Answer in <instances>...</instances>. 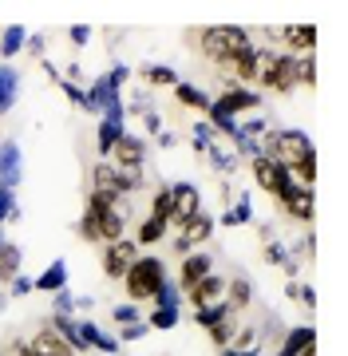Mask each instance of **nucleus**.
I'll use <instances>...</instances> for the list:
<instances>
[{
	"label": "nucleus",
	"mask_w": 348,
	"mask_h": 356,
	"mask_svg": "<svg viewBox=\"0 0 348 356\" xmlns=\"http://www.w3.org/2000/svg\"><path fill=\"white\" fill-rule=\"evenodd\" d=\"M76 234L88 245H107V242L127 238V198L88 191V202H83V214L76 222Z\"/></svg>",
	"instance_id": "f257e3e1"
},
{
	"label": "nucleus",
	"mask_w": 348,
	"mask_h": 356,
	"mask_svg": "<svg viewBox=\"0 0 348 356\" xmlns=\"http://www.w3.org/2000/svg\"><path fill=\"white\" fill-rule=\"evenodd\" d=\"M258 44L249 36V28H238V24H214V28H202L198 32V51L210 67H218V79H230V64L233 56H242Z\"/></svg>",
	"instance_id": "f03ea898"
},
{
	"label": "nucleus",
	"mask_w": 348,
	"mask_h": 356,
	"mask_svg": "<svg viewBox=\"0 0 348 356\" xmlns=\"http://www.w3.org/2000/svg\"><path fill=\"white\" fill-rule=\"evenodd\" d=\"M163 281H167V261L158 254H139L135 266L127 269V277L119 281V285L127 289L131 305H151L158 297V289H163Z\"/></svg>",
	"instance_id": "7ed1b4c3"
},
{
	"label": "nucleus",
	"mask_w": 348,
	"mask_h": 356,
	"mask_svg": "<svg viewBox=\"0 0 348 356\" xmlns=\"http://www.w3.org/2000/svg\"><path fill=\"white\" fill-rule=\"evenodd\" d=\"M261 154H270L273 163H281L293 170L297 163H305L317 154V143L305 135L301 127H270L261 135Z\"/></svg>",
	"instance_id": "20e7f679"
},
{
	"label": "nucleus",
	"mask_w": 348,
	"mask_h": 356,
	"mask_svg": "<svg viewBox=\"0 0 348 356\" xmlns=\"http://www.w3.org/2000/svg\"><path fill=\"white\" fill-rule=\"evenodd\" d=\"M258 95L270 91V95H293L301 83H297V56L289 51H273L261 44V67H258Z\"/></svg>",
	"instance_id": "39448f33"
},
{
	"label": "nucleus",
	"mask_w": 348,
	"mask_h": 356,
	"mask_svg": "<svg viewBox=\"0 0 348 356\" xmlns=\"http://www.w3.org/2000/svg\"><path fill=\"white\" fill-rule=\"evenodd\" d=\"M0 353H4V356H76L72 348H67V341L52 329V325H48V321H44L28 341H24V337H13Z\"/></svg>",
	"instance_id": "423d86ee"
},
{
	"label": "nucleus",
	"mask_w": 348,
	"mask_h": 356,
	"mask_svg": "<svg viewBox=\"0 0 348 356\" xmlns=\"http://www.w3.org/2000/svg\"><path fill=\"white\" fill-rule=\"evenodd\" d=\"M210 111L226 115V119H238V115H249V111H261V95L254 88H242L233 79H222V91L210 99Z\"/></svg>",
	"instance_id": "0eeeda50"
},
{
	"label": "nucleus",
	"mask_w": 348,
	"mask_h": 356,
	"mask_svg": "<svg viewBox=\"0 0 348 356\" xmlns=\"http://www.w3.org/2000/svg\"><path fill=\"white\" fill-rule=\"evenodd\" d=\"M151 317H147V329L151 332H170L174 325L182 321V293H179V285L174 281H163V289H158V297L151 301Z\"/></svg>",
	"instance_id": "6e6552de"
},
{
	"label": "nucleus",
	"mask_w": 348,
	"mask_h": 356,
	"mask_svg": "<svg viewBox=\"0 0 348 356\" xmlns=\"http://www.w3.org/2000/svg\"><path fill=\"white\" fill-rule=\"evenodd\" d=\"M249 175H254V182H258V191L270 194V198H281V194L293 186L289 166L273 163L270 154H254V159H249Z\"/></svg>",
	"instance_id": "1a4fd4ad"
},
{
	"label": "nucleus",
	"mask_w": 348,
	"mask_h": 356,
	"mask_svg": "<svg viewBox=\"0 0 348 356\" xmlns=\"http://www.w3.org/2000/svg\"><path fill=\"white\" fill-rule=\"evenodd\" d=\"M277 202V214L285 218V222H297V226H313V218H317V191H309V186H289V191L281 194V198H273Z\"/></svg>",
	"instance_id": "9d476101"
},
{
	"label": "nucleus",
	"mask_w": 348,
	"mask_h": 356,
	"mask_svg": "<svg viewBox=\"0 0 348 356\" xmlns=\"http://www.w3.org/2000/svg\"><path fill=\"white\" fill-rule=\"evenodd\" d=\"M214 229H218V222H214V214H206V210H198V214L186 222V226L170 238V250L179 257H186V254H194L198 245H206L210 238H214Z\"/></svg>",
	"instance_id": "9b49d317"
},
{
	"label": "nucleus",
	"mask_w": 348,
	"mask_h": 356,
	"mask_svg": "<svg viewBox=\"0 0 348 356\" xmlns=\"http://www.w3.org/2000/svg\"><path fill=\"white\" fill-rule=\"evenodd\" d=\"M135 257H139V245L131 242V238H119V242L99 245V266H103V277H111V281L127 277V269L135 266Z\"/></svg>",
	"instance_id": "f8f14e48"
},
{
	"label": "nucleus",
	"mask_w": 348,
	"mask_h": 356,
	"mask_svg": "<svg viewBox=\"0 0 348 356\" xmlns=\"http://www.w3.org/2000/svg\"><path fill=\"white\" fill-rule=\"evenodd\" d=\"M202 210V191L194 182H170V226H186Z\"/></svg>",
	"instance_id": "ddd939ff"
},
{
	"label": "nucleus",
	"mask_w": 348,
	"mask_h": 356,
	"mask_svg": "<svg viewBox=\"0 0 348 356\" xmlns=\"http://www.w3.org/2000/svg\"><path fill=\"white\" fill-rule=\"evenodd\" d=\"M210 273H214V254H206V250H194V254L182 257L179 281H174V285H179V293L186 297V293H190L202 277H210Z\"/></svg>",
	"instance_id": "4468645a"
},
{
	"label": "nucleus",
	"mask_w": 348,
	"mask_h": 356,
	"mask_svg": "<svg viewBox=\"0 0 348 356\" xmlns=\"http://www.w3.org/2000/svg\"><path fill=\"white\" fill-rule=\"evenodd\" d=\"M107 163L119 166V170L147 166V139H142V135H131V131H123V139L115 143V151H111V159H107Z\"/></svg>",
	"instance_id": "2eb2a0df"
},
{
	"label": "nucleus",
	"mask_w": 348,
	"mask_h": 356,
	"mask_svg": "<svg viewBox=\"0 0 348 356\" xmlns=\"http://www.w3.org/2000/svg\"><path fill=\"white\" fill-rule=\"evenodd\" d=\"M186 301H190L194 313L222 305V301H226V277H222V273H210V277H202L190 293H186Z\"/></svg>",
	"instance_id": "dca6fc26"
},
{
	"label": "nucleus",
	"mask_w": 348,
	"mask_h": 356,
	"mask_svg": "<svg viewBox=\"0 0 348 356\" xmlns=\"http://www.w3.org/2000/svg\"><path fill=\"white\" fill-rule=\"evenodd\" d=\"M123 123H127V115H123V107H115V111L99 115V135H95V151H99V159H111V151H115V143L123 139Z\"/></svg>",
	"instance_id": "f3484780"
},
{
	"label": "nucleus",
	"mask_w": 348,
	"mask_h": 356,
	"mask_svg": "<svg viewBox=\"0 0 348 356\" xmlns=\"http://www.w3.org/2000/svg\"><path fill=\"white\" fill-rule=\"evenodd\" d=\"M20 175H24V163H20V143H16V139H4V143H0V186L16 194V186H20Z\"/></svg>",
	"instance_id": "a211bd4d"
},
{
	"label": "nucleus",
	"mask_w": 348,
	"mask_h": 356,
	"mask_svg": "<svg viewBox=\"0 0 348 356\" xmlns=\"http://www.w3.org/2000/svg\"><path fill=\"white\" fill-rule=\"evenodd\" d=\"M277 44H281V51H289V56H309V51H317V28L313 24L281 28Z\"/></svg>",
	"instance_id": "6ab92c4d"
},
{
	"label": "nucleus",
	"mask_w": 348,
	"mask_h": 356,
	"mask_svg": "<svg viewBox=\"0 0 348 356\" xmlns=\"http://www.w3.org/2000/svg\"><path fill=\"white\" fill-rule=\"evenodd\" d=\"M170 95H174V103H179V107H186V111H194V115H206L210 111V99H214V95H210V91H202L194 79H179V83L170 88Z\"/></svg>",
	"instance_id": "aec40b11"
},
{
	"label": "nucleus",
	"mask_w": 348,
	"mask_h": 356,
	"mask_svg": "<svg viewBox=\"0 0 348 356\" xmlns=\"http://www.w3.org/2000/svg\"><path fill=\"white\" fill-rule=\"evenodd\" d=\"M309 344H317V329H313V325H293V329L281 332V341H277V353L273 356H301Z\"/></svg>",
	"instance_id": "412c9836"
},
{
	"label": "nucleus",
	"mask_w": 348,
	"mask_h": 356,
	"mask_svg": "<svg viewBox=\"0 0 348 356\" xmlns=\"http://www.w3.org/2000/svg\"><path fill=\"white\" fill-rule=\"evenodd\" d=\"M79 337H83V344H88V353L95 348V353H103V356H119V348L123 344L111 337V332H103L95 321H79Z\"/></svg>",
	"instance_id": "4be33fe9"
},
{
	"label": "nucleus",
	"mask_w": 348,
	"mask_h": 356,
	"mask_svg": "<svg viewBox=\"0 0 348 356\" xmlns=\"http://www.w3.org/2000/svg\"><path fill=\"white\" fill-rule=\"evenodd\" d=\"M226 305L242 317L245 309L254 305V285H249V277H242V273H233V277H226Z\"/></svg>",
	"instance_id": "5701e85b"
},
{
	"label": "nucleus",
	"mask_w": 348,
	"mask_h": 356,
	"mask_svg": "<svg viewBox=\"0 0 348 356\" xmlns=\"http://www.w3.org/2000/svg\"><path fill=\"white\" fill-rule=\"evenodd\" d=\"M206 163L214 166V170H222V175H230L233 166H238V151H233V143H226V139H218V135H214V139L206 143Z\"/></svg>",
	"instance_id": "b1692460"
},
{
	"label": "nucleus",
	"mask_w": 348,
	"mask_h": 356,
	"mask_svg": "<svg viewBox=\"0 0 348 356\" xmlns=\"http://www.w3.org/2000/svg\"><path fill=\"white\" fill-rule=\"evenodd\" d=\"M20 261H24V254H20V245L16 242L0 245V289H8V285L20 277Z\"/></svg>",
	"instance_id": "393cba45"
},
{
	"label": "nucleus",
	"mask_w": 348,
	"mask_h": 356,
	"mask_svg": "<svg viewBox=\"0 0 348 356\" xmlns=\"http://www.w3.org/2000/svg\"><path fill=\"white\" fill-rule=\"evenodd\" d=\"M20 95V72L13 64H0V115H8Z\"/></svg>",
	"instance_id": "a878e982"
},
{
	"label": "nucleus",
	"mask_w": 348,
	"mask_h": 356,
	"mask_svg": "<svg viewBox=\"0 0 348 356\" xmlns=\"http://www.w3.org/2000/svg\"><path fill=\"white\" fill-rule=\"evenodd\" d=\"M170 226H163V222H155V218H142L139 226H135V234H131V242L139 245V250H151V245L167 242Z\"/></svg>",
	"instance_id": "bb28decb"
},
{
	"label": "nucleus",
	"mask_w": 348,
	"mask_h": 356,
	"mask_svg": "<svg viewBox=\"0 0 348 356\" xmlns=\"http://www.w3.org/2000/svg\"><path fill=\"white\" fill-rule=\"evenodd\" d=\"M214 222H222L226 229L249 226V222H254V198H249V194H242V198H238L233 206H226V210H222V218H214Z\"/></svg>",
	"instance_id": "cd10ccee"
},
{
	"label": "nucleus",
	"mask_w": 348,
	"mask_h": 356,
	"mask_svg": "<svg viewBox=\"0 0 348 356\" xmlns=\"http://www.w3.org/2000/svg\"><path fill=\"white\" fill-rule=\"evenodd\" d=\"M32 289H36V293H60V289H67V261H64V257L44 269V273L32 281Z\"/></svg>",
	"instance_id": "c85d7f7f"
},
{
	"label": "nucleus",
	"mask_w": 348,
	"mask_h": 356,
	"mask_svg": "<svg viewBox=\"0 0 348 356\" xmlns=\"http://www.w3.org/2000/svg\"><path fill=\"white\" fill-rule=\"evenodd\" d=\"M142 83H147V91H163V88H174L179 83V72L174 67H167V64H147L142 67Z\"/></svg>",
	"instance_id": "c756f323"
},
{
	"label": "nucleus",
	"mask_w": 348,
	"mask_h": 356,
	"mask_svg": "<svg viewBox=\"0 0 348 356\" xmlns=\"http://www.w3.org/2000/svg\"><path fill=\"white\" fill-rule=\"evenodd\" d=\"M24 40H28V28L13 24L0 32V64H8V60H16L20 51H24Z\"/></svg>",
	"instance_id": "7c9ffc66"
},
{
	"label": "nucleus",
	"mask_w": 348,
	"mask_h": 356,
	"mask_svg": "<svg viewBox=\"0 0 348 356\" xmlns=\"http://www.w3.org/2000/svg\"><path fill=\"white\" fill-rule=\"evenodd\" d=\"M242 329V317H238V313H230V317H222L218 325H210V344H218V353L222 348H230V341H233V332Z\"/></svg>",
	"instance_id": "2f4dec72"
},
{
	"label": "nucleus",
	"mask_w": 348,
	"mask_h": 356,
	"mask_svg": "<svg viewBox=\"0 0 348 356\" xmlns=\"http://www.w3.org/2000/svg\"><path fill=\"white\" fill-rule=\"evenodd\" d=\"M155 222H163V226H170V186H158L155 194H151V214Z\"/></svg>",
	"instance_id": "473e14b6"
},
{
	"label": "nucleus",
	"mask_w": 348,
	"mask_h": 356,
	"mask_svg": "<svg viewBox=\"0 0 348 356\" xmlns=\"http://www.w3.org/2000/svg\"><path fill=\"white\" fill-rule=\"evenodd\" d=\"M297 83L301 88H317V51H309V56H297Z\"/></svg>",
	"instance_id": "72a5a7b5"
},
{
	"label": "nucleus",
	"mask_w": 348,
	"mask_h": 356,
	"mask_svg": "<svg viewBox=\"0 0 348 356\" xmlns=\"http://www.w3.org/2000/svg\"><path fill=\"white\" fill-rule=\"evenodd\" d=\"M289 175H293L297 186H309V191H313V186H317V154H313V159H305V163H297Z\"/></svg>",
	"instance_id": "f704fd0d"
},
{
	"label": "nucleus",
	"mask_w": 348,
	"mask_h": 356,
	"mask_svg": "<svg viewBox=\"0 0 348 356\" xmlns=\"http://www.w3.org/2000/svg\"><path fill=\"white\" fill-rule=\"evenodd\" d=\"M258 329H254V325H242V329L233 332V341H230V348L233 353H249V348H258Z\"/></svg>",
	"instance_id": "c9c22d12"
},
{
	"label": "nucleus",
	"mask_w": 348,
	"mask_h": 356,
	"mask_svg": "<svg viewBox=\"0 0 348 356\" xmlns=\"http://www.w3.org/2000/svg\"><path fill=\"white\" fill-rule=\"evenodd\" d=\"M16 218H20V206H16V194L0 186V226H4V222H16Z\"/></svg>",
	"instance_id": "e433bc0d"
},
{
	"label": "nucleus",
	"mask_w": 348,
	"mask_h": 356,
	"mask_svg": "<svg viewBox=\"0 0 348 356\" xmlns=\"http://www.w3.org/2000/svg\"><path fill=\"white\" fill-rule=\"evenodd\" d=\"M111 321H115L119 329H123V325H135V321H142V313H139V305H131V301H123V305H115V309H111Z\"/></svg>",
	"instance_id": "4c0bfd02"
},
{
	"label": "nucleus",
	"mask_w": 348,
	"mask_h": 356,
	"mask_svg": "<svg viewBox=\"0 0 348 356\" xmlns=\"http://www.w3.org/2000/svg\"><path fill=\"white\" fill-rule=\"evenodd\" d=\"M261 257H265V266H277V269H281L285 261H289V250H285V245L277 242V238H273V242H265V250H261Z\"/></svg>",
	"instance_id": "58836bf2"
},
{
	"label": "nucleus",
	"mask_w": 348,
	"mask_h": 356,
	"mask_svg": "<svg viewBox=\"0 0 348 356\" xmlns=\"http://www.w3.org/2000/svg\"><path fill=\"white\" fill-rule=\"evenodd\" d=\"M147 332H151V329H147V321H135V325H123V329H119L115 341L119 344H135V341H142Z\"/></svg>",
	"instance_id": "ea45409f"
},
{
	"label": "nucleus",
	"mask_w": 348,
	"mask_h": 356,
	"mask_svg": "<svg viewBox=\"0 0 348 356\" xmlns=\"http://www.w3.org/2000/svg\"><path fill=\"white\" fill-rule=\"evenodd\" d=\"M52 313H64V317H72V313H76V297H72V289L52 293Z\"/></svg>",
	"instance_id": "a19ab883"
},
{
	"label": "nucleus",
	"mask_w": 348,
	"mask_h": 356,
	"mask_svg": "<svg viewBox=\"0 0 348 356\" xmlns=\"http://www.w3.org/2000/svg\"><path fill=\"white\" fill-rule=\"evenodd\" d=\"M60 91L67 95V103H76L79 111H88V99H83V88H79V83H72V79H60Z\"/></svg>",
	"instance_id": "79ce46f5"
},
{
	"label": "nucleus",
	"mask_w": 348,
	"mask_h": 356,
	"mask_svg": "<svg viewBox=\"0 0 348 356\" xmlns=\"http://www.w3.org/2000/svg\"><path fill=\"white\" fill-rule=\"evenodd\" d=\"M67 40H72L76 48H88V44H91V28H88V24H76V28H67Z\"/></svg>",
	"instance_id": "37998d69"
},
{
	"label": "nucleus",
	"mask_w": 348,
	"mask_h": 356,
	"mask_svg": "<svg viewBox=\"0 0 348 356\" xmlns=\"http://www.w3.org/2000/svg\"><path fill=\"white\" fill-rule=\"evenodd\" d=\"M313 250H317V238H313V229H309V234L301 238V245H297V257H301V261H313Z\"/></svg>",
	"instance_id": "c03bdc74"
},
{
	"label": "nucleus",
	"mask_w": 348,
	"mask_h": 356,
	"mask_svg": "<svg viewBox=\"0 0 348 356\" xmlns=\"http://www.w3.org/2000/svg\"><path fill=\"white\" fill-rule=\"evenodd\" d=\"M44 48H48V40L40 36V32H36V36H28V40H24V51H28V56H36V60L44 56Z\"/></svg>",
	"instance_id": "a18cd8bd"
},
{
	"label": "nucleus",
	"mask_w": 348,
	"mask_h": 356,
	"mask_svg": "<svg viewBox=\"0 0 348 356\" xmlns=\"http://www.w3.org/2000/svg\"><path fill=\"white\" fill-rule=\"evenodd\" d=\"M28 293H32V277H24V273H20V277L8 285V297H28Z\"/></svg>",
	"instance_id": "49530a36"
},
{
	"label": "nucleus",
	"mask_w": 348,
	"mask_h": 356,
	"mask_svg": "<svg viewBox=\"0 0 348 356\" xmlns=\"http://www.w3.org/2000/svg\"><path fill=\"white\" fill-rule=\"evenodd\" d=\"M142 127H147V135H158V131H163V115L151 107V111L142 115Z\"/></svg>",
	"instance_id": "de8ad7c7"
},
{
	"label": "nucleus",
	"mask_w": 348,
	"mask_h": 356,
	"mask_svg": "<svg viewBox=\"0 0 348 356\" xmlns=\"http://www.w3.org/2000/svg\"><path fill=\"white\" fill-rule=\"evenodd\" d=\"M297 301H301V305L309 309V313H317V289H313V285H301V293H297Z\"/></svg>",
	"instance_id": "09e8293b"
},
{
	"label": "nucleus",
	"mask_w": 348,
	"mask_h": 356,
	"mask_svg": "<svg viewBox=\"0 0 348 356\" xmlns=\"http://www.w3.org/2000/svg\"><path fill=\"white\" fill-rule=\"evenodd\" d=\"M107 76L115 79L119 88H123V83H127V79H131V64H115V67H111V72H107Z\"/></svg>",
	"instance_id": "8fccbe9b"
},
{
	"label": "nucleus",
	"mask_w": 348,
	"mask_h": 356,
	"mask_svg": "<svg viewBox=\"0 0 348 356\" xmlns=\"http://www.w3.org/2000/svg\"><path fill=\"white\" fill-rule=\"evenodd\" d=\"M155 143L163 147V151H170V147L179 143V135H174V131H158V135H155Z\"/></svg>",
	"instance_id": "3c124183"
},
{
	"label": "nucleus",
	"mask_w": 348,
	"mask_h": 356,
	"mask_svg": "<svg viewBox=\"0 0 348 356\" xmlns=\"http://www.w3.org/2000/svg\"><path fill=\"white\" fill-rule=\"evenodd\" d=\"M40 67H44V76L52 79V83H60V79H64V76H60V67H56L52 60H40Z\"/></svg>",
	"instance_id": "603ef678"
},
{
	"label": "nucleus",
	"mask_w": 348,
	"mask_h": 356,
	"mask_svg": "<svg viewBox=\"0 0 348 356\" xmlns=\"http://www.w3.org/2000/svg\"><path fill=\"white\" fill-rule=\"evenodd\" d=\"M297 293H301V281H285V297L289 301H297Z\"/></svg>",
	"instance_id": "864d4df0"
},
{
	"label": "nucleus",
	"mask_w": 348,
	"mask_h": 356,
	"mask_svg": "<svg viewBox=\"0 0 348 356\" xmlns=\"http://www.w3.org/2000/svg\"><path fill=\"white\" fill-rule=\"evenodd\" d=\"M218 356H261V348H249V353H233V348H222Z\"/></svg>",
	"instance_id": "5fc2aeb1"
},
{
	"label": "nucleus",
	"mask_w": 348,
	"mask_h": 356,
	"mask_svg": "<svg viewBox=\"0 0 348 356\" xmlns=\"http://www.w3.org/2000/svg\"><path fill=\"white\" fill-rule=\"evenodd\" d=\"M258 238L261 242H273V226H258Z\"/></svg>",
	"instance_id": "6e6d98bb"
},
{
	"label": "nucleus",
	"mask_w": 348,
	"mask_h": 356,
	"mask_svg": "<svg viewBox=\"0 0 348 356\" xmlns=\"http://www.w3.org/2000/svg\"><path fill=\"white\" fill-rule=\"evenodd\" d=\"M301 356H317V344H309V348H305V353H301Z\"/></svg>",
	"instance_id": "4d7b16f0"
},
{
	"label": "nucleus",
	"mask_w": 348,
	"mask_h": 356,
	"mask_svg": "<svg viewBox=\"0 0 348 356\" xmlns=\"http://www.w3.org/2000/svg\"><path fill=\"white\" fill-rule=\"evenodd\" d=\"M4 301H8V293L0 289V313H4Z\"/></svg>",
	"instance_id": "13d9d810"
},
{
	"label": "nucleus",
	"mask_w": 348,
	"mask_h": 356,
	"mask_svg": "<svg viewBox=\"0 0 348 356\" xmlns=\"http://www.w3.org/2000/svg\"><path fill=\"white\" fill-rule=\"evenodd\" d=\"M0 245H4V226H0Z\"/></svg>",
	"instance_id": "bf43d9fd"
},
{
	"label": "nucleus",
	"mask_w": 348,
	"mask_h": 356,
	"mask_svg": "<svg viewBox=\"0 0 348 356\" xmlns=\"http://www.w3.org/2000/svg\"><path fill=\"white\" fill-rule=\"evenodd\" d=\"M0 356H4V353H0Z\"/></svg>",
	"instance_id": "052dcab7"
}]
</instances>
